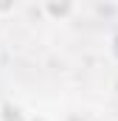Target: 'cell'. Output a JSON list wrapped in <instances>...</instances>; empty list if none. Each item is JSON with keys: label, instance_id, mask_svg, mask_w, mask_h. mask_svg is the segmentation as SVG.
<instances>
[{"label": "cell", "instance_id": "cell-5", "mask_svg": "<svg viewBox=\"0 0 118 121\" xmlns=\"http://www.w3.org/2000/svg\"><path fill=\"white\" fill-rule=\"evenodd\" d=\"M28 121H45L42 116H28Z\"/></svg>", "mask_w": 118, "mask_h": 121}, {"label": "cell", "instance_id": "cell-2", "mask_svg": "<svg viewBox=\"0 0 118 121\" xmlns=\"http://www.w3.org/2000/svg\"><path fill=\"white\" fill-rule=\"evenodd\" d=\"M73 3H45L42 6V11L48 14V17H54V20H65L67 14H73Z\"/></svg>", "mask_w": 118, "mask_h": 121}, {"label": "cell", "instance_id": "cell-4", "mask_svg": "<svg viewBox=\"0 0 118 121\" xmlns=\"http://www.w3.org/2000/svg\"><path fill=\"white\" fill-rule=\"evenodd\" d=\"M113 54H115V56H118V34H115V37H113Z\"/></svg>", "mask_w": 118, "mask_h": 121}, {"label": "cell", "instance_id": "cell-1", "mask_svg": "<svg viewBox=\"0 0 118 121\" xmlns=\"http://www.w3.org/2000/svg\"><path fill=\"white\" fill-rule=\"evenodd\" d=\"M0 121H28V113L14 101H3L0 104Z\"/></svg>", "mask_w": 118, "mask_h": 121}, {"label": "cell", "instance_id": "cell-3", "mask_svg": "<svg viewBox=\"0 0 118 121\" xmlns=\"http://www.w3.org/2000/svg\"><path fill=\"white\" fill-rule=\"evenodd\" d=\"M8 11H14V3H6V6H0V14H8Z\"/></svg>", "mask_w": 118, "mask_h": 121}]
</instances>
